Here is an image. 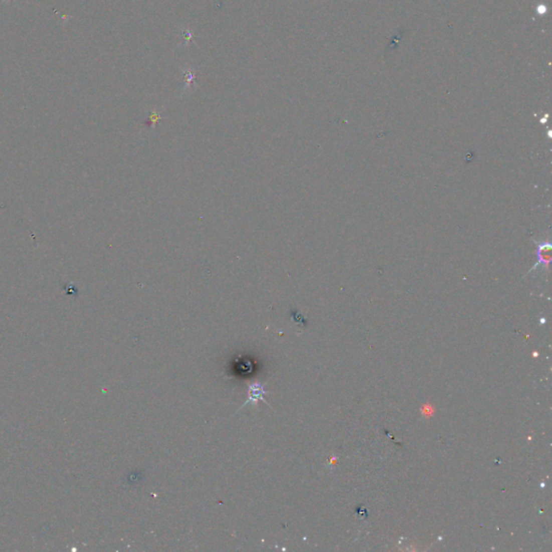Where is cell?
I'll list each match as a JSON object with an SVG mask.
<instances>
[{
  "instance_id": "obj_1",
  "label": "cell",
  "mask_w": 552,
  "mask_h": 552,
  "mask_svg": "<svg viewBox=\"0 0 552 552\" xmlns=\"http://www.w3.org/2000/svg\"><path fill=\"white\" fill-rule=\"evenodd\" d=\"M551 244L549 242H543L538 244L537 247V263L534 265L533 269H536L538 265H542V267L548 270L549 263L551 261Z\"/></svg>"
},
{
  "instance_id": "obj_2",
  "label": "cell",
  "mask_w": 552,
  "mask_h": 552,
  "mask_svg": "<svg viewBox=\"0 0 552 552\" xmlns=\"http://www.w3.org/2000/svg\"><path fill=\"white\" fill-rule=\"evenodd\" d=\"M269 392L264 389V387L260 383H254L249 386L248 389V400L245 403L246 406L248 404H257L259 400L264 401L265 394Z\"/></svg>"
}]
</instances>
